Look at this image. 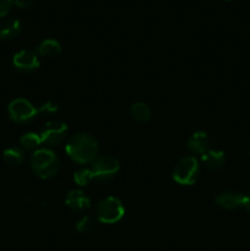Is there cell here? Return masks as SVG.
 I'll list each match as a JSON object with an SVG mask.
<instances>
[{"instance_id":"6da1fadb","label":"cell","mask_w":250,"mask_h":251,"mask_svg":"<svg viewBox=\"0 0 250 251\" xmlns=\"http://www.w3.org/2000/svg\"><path fill=\"white\" fill-rule=\"evenodd\" d=\"M65 152L76 163H92L98 157V142L92 135L78 132L66 142Z\"/></svg>"},{"instance_id":"7a4b0ae2","label":"cell","mask_w":250,"mask_h":251,"mask_svg":"<svg viewBox=\"0 0 250 251\" xmlns=\"http://www.w3.org/2000/svg\"><path fill=\"white\" fill-rule=\"evenodd\" d=\"M31 167L33 173L41 179L53 178L59 171L60 161L51 150L39 149L31 157Z\"/></svg>"},{"instance_id":"3957f363","label":"cell","mask_w":250,"mask_h":251,"mask_svg":"<svg viewBox=\"0 0 250 251\" xmlns=\"http://www.w3.org/2000/svg\"><path fill=\"white\" fill-rule=\"evenodd\" d=\"M199 174H200V166H199L198 159L194 156H189L181 158L175 164L172 176H173V180L175 183L184 186H189L196 183Z\"/></svg>"},{"instance_id":"277c9868","label":"cell","mask_w":250,"mask_h":251,"mask_svg":"<svg viewBox=\"0 0 250 251\" xmlns=\"http://www.w3.org/2000/svg\"><path fill=\"white\" fill-rule=\"evenodd\" d=\"M96 215L100 222L104 225H114L124 217L125 208L119 199L108 196L100 201L96 208Z\"/></svg>"},{"instance_id":"5b68a950","label":"cell","mask_w":250,"mask_h":251,"mask_svg":"<svg viewBox=\"0 0 250 251\" xmlns=\"http://www.w3.org/2000/svg\"><path fill=\"white\" fill-rule=\"evenodd\" d=\"M91 166L92 167L90 169L95 180H108L113 178L120 169L119 161L109 156L97 157Z\"/></svg>"},{"instance_id":"8992f818","label":"cell","mask_w":250,"mask_h":251,"mask_svg":"<svg viewBox=\"0 0 250 251\" xmlns=\"http://www.w3.org/2000/svg\"><path fill=\"white\" fill-rule=\"evenodd\" d=\"M37 113H38V109L25 98H17L9 104L10 118L19 124L29 123L34 119Z\"/></svg>"},{"instance_id":"52a82bcc","label":"cell","mask_w":250,"mask_h":251,"mask_svg":"<svg viewBox=\"0 0 250 251\" xmlns=\"http://www.w3.org/2000/svg\"><path fill=\"white\" fill-rule=\"evenodd\" d=\"M66 134H68V125L65 123L59 122V120H51L44 125L39 136H41L42 144L54 147L63 144Z\"/></svg>"},{"instance_id":"ba28073f","label":"cell","mask_w":250,"mask_h":251,"mask_svg":"<svg viewBox=\"0 0 250 251\" xmlns=\"http://www.w3.org/2000/svg\"><path fill=\"white\" fill-rule=\"evenodd\" d=\"M12 64L17 70L25 73L36 70L39 66L38 54L32 50H20L12 58Z\"/></svg>"},{"instance_id":"9c48e42d","label":"cell","mask_w":250,"mask_h":251,"mask_svg":"<svg viewBox=\"0 0 250 251\" xmlns=\"http://www.w3.org/2000/svg\"><path fill=\"white\" fill-rule=\"evenodd\" d=\"M65 205L75 212H81V211H85L86 208L90 207L91 200L83 191L74 189L66 195Z\"/></svg>"},{"instance_id":"30bf717a","label":"cell","mask_w":250,"mask_h":251,"mask_svg":"<svg viewBox=\"0 0 250 251\" xmlns=\"http://www.w3.org/2000/svg\"><path fill=\"white\" fill-rule=\"evenodd\" d=\"M201 162L207 169L218 171L225 164V154L221 150L208 149L205 153L201 154Z\"/></svg>"},{"instance_id":"8fae6325","label":"cell","mask_w":250,"mask_h":251,"mask_svg":"<svg viewBox=\"0 0 250 251\" xmlns=\"http://www.w3.org/2000/svg\"><path fill=\"white\" fill-rule=\"evenodd\" d=\"M188 149L193 153L202 154L210 149V139L208 135L202 130H198L194 132L188 140Z\"/></svg>"},{"instance_id":"7c38bea8","label":"cell","mask_w":250,"mask_h":251,"mask_svg":"<svg viewBox=\"0 0 250 251\" xmlns=\"http://www.w3.org/2000/svg\"><path fill=\"white\" fill-rule=\"evenodd\" d=\"M243 198H244V194L223 193L216 196L215 202L221 208H225V210H234V208L242 206Z\"/></svg>"},{"instance_id":"4fadbf2b","label":"cell","mask_w":250,"mask_h":251,"mask_svg":"<svg viewBox=\"0 0 250 251\" xmlns=\"http://www.w3.org/2000/svg\"><path fill=\"white\" fill-rule=\"evenodd\" d=\"M21 31V22L17 19H6L0 22V39H11Z\"/></svg>"},{"instance_id":"5bb4252c","label":"cell","mask_w":250,"mask_h":251,"mask_svg":"<svg viewBox=\"0 0 250 251\" xmlns=\"http://www.w3.org/2000/svg\"><path fill=\"white\" fill-rule=\"evenodd\" d=\"M61 51V46L56 39L48 38L44 39L37 48V53L41 56H47V58H54L59 55Z\"/></svg>"},{"instance_id":"9a60e30c","label":"cell","mask_w":250,"mask_h":251,"mask_svg":"<svg viewBox=\"0 0 250 251\" xmlns=\"http://www.w3.org/2000/svg\"><path fill=\"white\" fill-rule=\"evenodd\" d=\"M130 114H131L132 119L136 120L139 123H144L150 120L151 118V109L149 105L144 102L134 103L130 108Z\"/></svg>"},{"instance_id":"2e32d148","label":"cell","mask_w":250,"mask_h":251,"mask_svg":"<svg viewBox=\"0 0 250 251\" xmlns=\"http://www.w3.org/2000/svg\"><path fill=\"white\" fill-rule=\"evenodd\" d=\"M2 158H4V162L9 166L16 167L20 166V164L24 162L25 159V153L20 147H9L4 151L2 153Z\"/></svg>"},{"instance_id":"e0dca14e","label":"cell","mask_w":250,"mask_h":251,"mask_svg":"<svg viewBox=\"0 0 250 251\" xmlns=\"http://www.w3.org/2000/svg\"><path fill=\"white\" fill-rule=\"evenodd\" d=\"M41 144V136L38 134H36V132H27V134L22 135L21 139H20V145H21L22 149L27 150V151L38 149V146Z\"/></svg>"},{"instance_id":"ac0fdd59","label":"cell","mask_w":250,"mask_h":251,"mask_svg":"<svg viewBox=\"0 0 250 251\" xmlns=\"http://www.w3.org/2000/svg\"><path fill=\"white\" fill-rule=\"evenodd\" d=\"M93 180H95V178H93V174L90 168L78 169V171L75 172V174H74V181L80 186L88 185V184Z\"/></svg>"},{"instance_id":"d6986e66","label":"cell","mask_w":250,"mask_h":251,"mask_svg":"<svg viewBox=\"0 0 250 251\" xmlns=\"http://www.w3.org/2000/svg\"><path fill=\"white\" fill-rule=\"evenodd\" d=\"M95 227V222L90 216H83L77 223H76V230L80 233H88Z\"/></svg>"},{"instance_id":"ffe728a7","label":"cell","mask_w":250,"mask_h":251,"mask_svg":"<svg viewBox=\"0 0 250 251\" xmlns=\"http://www.w3.org/2000/svg\"><path fill=\"white\" fill-rule=\"evenodd\" d=\"M59 105L56 102H53V100H48L44 104L41 105V108L38 109V112L43 113V114H54L55 112H58Z\"/></svg>"},{"instance_id":"44dd1931","label":"cell","mask_w":250,"mask_h":251,"mask_svg":"<svg viewBox=\"0 0 250 251\" xmlns=\"http://www.w3.org/2000/svg\"><path fill=\"white\" fill-rule=\"evenodd\" d=\"M12 0H0V17H4L9 14L12 6Z\"/></svg>"},{"instance_id":"7402d4cb","label":"cell","mask_w":250,"mask_h":251,"mask_svg":"<svg viewBox=\"0 0 250 251\" xmlns=\"http://www.w3.org/2000/svg\"><path fill=\"white\" fill-rule=\"evenodd\" d=\"M12 2L21 9H27V7H31L33 5L34 0H12Z\"/></svg>"},{"instance_id":"603a6c76","label":"cell","mask_w":250,"mask_h":251,"mask_svg":"<svg viewBox=\"0 0 250 251\" xmlns=\"http://www.w3.org/2000/svg\"><path fill=\"white\" fill-rule=\"evenodd\" d=\"M242 206L245 208V210L248 211V212L250 213V194H248V195H244V198H243Z\"/></svg>"},{"instance_id":"cb8c5ba5","label":"cell","mask_w":250,"mask_h":251,"mask_svg":"<svg viewBox=\"0 0 250 251\" xmlns=\"http://www.w3.org/2000/svg\"><path fill=\"white\" fill-rule=\"evenodd\" d=\"M249 154H250V152H249Z\"/></svg>"}]
</instances>
